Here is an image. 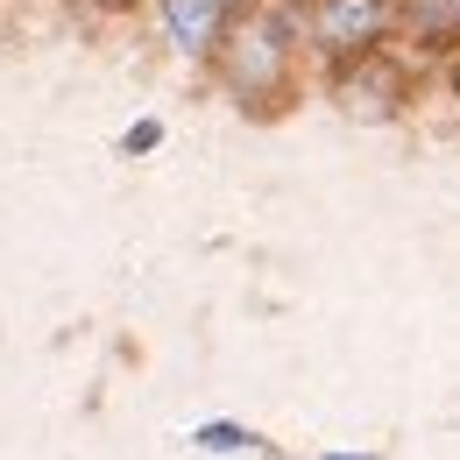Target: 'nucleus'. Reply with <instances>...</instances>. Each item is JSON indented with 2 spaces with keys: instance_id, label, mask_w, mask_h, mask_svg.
Listing matches in <instances>:
<instances>
[{
  "instance_id": "f257e3e1",
  "label": "nucleus",
  "mask_w": 460,
  "mask_h": 460,
  "mask_svg": "<svg viewBox=\"0 0 460 460\" xmlns=\"http://www.w3.org/2000/svg\"><path fill=\"white\" fill-rule=\"evenodd\" d=\"M213 78L227 85V100L241 114H284L297 93V43H290L284 14L270 7H241L227 22V43L213 50Z\"/></svg>"
},
{
  "instance_id": "f03ea898",
  "label": "nucleus",
  "mask_w": 460,
  "mask_h": 460,
  "mask_svg": "<svg viewBox=\"0 0 460 460\" xmlns=\"http://www.w3.org/2000/svg\"><path fill=\"white\" fill-rule=\"evenodd\" d=\"M397 14H403V0H305V36L326 64H341V58H361V50L390 43Z\"/></svg>"
},
{
  "instance_id": "7ed1b4c3",
  "label": "nucleus",
  "mask_w": 460,
  "mask_h": 460,
  "mask_svg": "<svg viewBox=\"0 0 460 460\" xmlns=\"http://www.w3.org/2000/svg\"><path fill=\"white\" fill-rule=\"evenodd\" d=\"M333 100H341L347 120H397L403 100H411V71L390 58V43H376L361 58L333 64Z\"/></svg>"
},
{
  "instance_id": "20e7f679",
  "label": "nucleus",
  "mask_w": 460,
  "mask_h": 460,
  "mask_svg": "<svg viewBox=\"0 0 460 460\" xmlns=\"http://www.w3.org/2000/svg\"><path fill=\"white\" fill-rule=\"evenodd\" d=\"M156 22H164V36H171L177 58L213 64V50L227 43L234 7H227V0H156Z\"/></svg>"
},
{
  "instance_id": "39448f33",
  "label": "nucleus",
  "mask_w": 460,
  "mask_h": 460,
  "mask_svg": "<svg viewBox=\"0 0 460 460\" xmlns=\"http://www.w3.org/2000/svg\"><path fill=\"white\" fill-rule=\"evenodd\" d=\"M397 22L411 29V43H418V50H454V43H460L454 0H403Z\"/></svg>"
},
{
  "instance_id": "423d86ee",
  "label": "nucleus",
  "mask_w": 460,
  "mask_h": 460,
  "mask_svg": "<svg viewBox=\"0 0 460 460\" xmlns=\"http://www.w3.org/2000/svg\"><path fill=\"white\" fill-rule=\"evenodd\" d=\"M199 447H213V454H234V447H255V432H241V425H199Z\"/></svg>"
},
{
  "instance_id": "0eeeda50",
  "label": "nucleus",
  "mask_w": 460,
  "mask_h": 460,
  "mask_svg": "<svg viewBox=\"0 0 460 460\" xmlns=\"http://www.w3.org/2000/svg\"><path fill=\"white\" fill-rule=\"evenodd\" d=\"M156 142H164V128H156V120H135V128L120 135V149H128V156H142V149H156Z\"/></svg>"
},
{
  "instance_id": "6e6552de",
  "label": "nucleus",
  "mask_w": 460,
  "mask_h": 460,
  "mask_svg": "<svg viewBox=\"0 0 460 460\" xmlns=\"http://www.w3.org/2000/svg\"><path fill=\"white\" fill-rule=\"evenodd\" d=\"M326 460H376V454H326Z\"/></svg>"
},
{
  "instance_id": "1a4fd4ad",
  "label": "nucleus",
  "mask_w": 460,
  "mask_h": 460,
  "mask_svg": "<svg viewBox=\"0 0 460 460\" xmlns=\"http://www.w3.org/2000/svg\"><path fill=\"white\" fill-rule=\"evenodd\" d=\"M454 100H460V50H454Z\"/></svg>"
},
{
  "instance_id": "9d476101",
  "label": "nucleus",
  "mask_w": 460,
  "mask_h": 460,
  "mask_svg": "<svg viewBox=\"0 0 460 460\" xmlns=\"http://www.w3.org/2000/svg\"><path fill=\"white\" fill-rule=\"evenodd\" d=\"M93 7H135V0H93Z\"/></svg>"
},
{
  "instance_id": "9b49d317",
  "label": "nucleus",
  "mask_w": 460,
  "mask_h": 460,
  "mask_svg": "<svg viewBox=\"0 0 460 460\" xmlns=\"http://www.w3.org/2000/svg\"><path fill=\"white\" fill-rule=\"evenodd\" d=\"M227 7H234V14H241V7H262V0H227Z\"/></svg>"
},
{
  "instance_id": "f8f14e48",
  "label": "nucleus",
  "mask_w": 460,
  "mask_h": 460,
  "mask_svg": "<svg viewBox=\"0 0 460 460\" xmlns=\"http://www.w3.org/2000/svg\"><path fill=\"white\" fill-rule=\"evenodd\" d=\"M454 22H460V0H454Z\"/></svg>"
}]
</instances>
